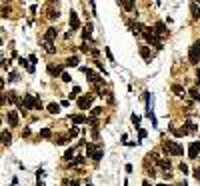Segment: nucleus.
<instances>
[{"mask_svg":"<svg viewBox=\"0 0 200 186\" xmlns=\"http://www.w3.org/2000/svg\"><path fill=\"white\" fill-rule=\"evenodd\" d=\"M48 112H50V114H58L60 112V106H58V104H48Z\"/></svg>","mask_w":200,"mask_h":186,"instance_id":"obj_20","label":"nucleus"},{"mask_svg":"<svg viewBox=\"0 0 200 186\" xmlns=\"http://www.w3.org/2000/svg\"><path fill=\"white\" fill-rule=\"evenodd\" d=\"M120 6L126 8V10H134V2H120Z\"/></svg>","mask_w":200,"mask_h":186,"instance_id":"obj_24","label":"nucleus"},{"mask_svg":"<svg viewBox=\"0 0 200 186\" xmlns=\"http://www.w3.org/2000/svg\"><path fill=\"white\" fill-rule=\"evenodd\" d=\"M86 186H92V184H86Z\"/></svg>","mask_w":200,"mask_h":186,"instance_id":"obj_43","label":"nucleus"},{"mask_svg":"<svg viewBox=\"0 0 200 186\" xmlns=\"http://www.w3.org/2000/svg\"><path fill=\"white\" fill-rule=\"evenodd\" d=\"M158 186H168V184H158Z\"/></svg>","mask_w":200,"mask_h":186,"instance_id":"obj_42","label":"nucleus"},{"mask_svg":"<svg viewBox=\"0 0 200 186\" xmlns=\"http://www.w3.org/2000/svg\"><path fill=\"white\" fill-rule=\"evenodd\" d=\"M154 32L158 34V36H166L168 30H166V26H164V22H158V24L154 26Z\"/></svg>","mask_w":200,"mask_h":186,"instance_id":"obj_9","label":"nucleus"},{"mask_svg":"<svg viewBox=\"0 0 200 186\" xmlns=\"http://www.w3.org/2000/svg\"><path fill=\"white\" fill-rule=\"evenodd\" d=\"M188 60H190V62H192V64H198L200 62V50L198 48H190V54H188Z\"/></svg>","mask_w":200,"mask_h":186,"instance_id":"obj_4","label":"nucleus"},{"mask_svg":"<svg viewBox=\"0 0 200 186\" xmlns=\"http://www.w3.org/2000/svg\"><path fill=\"white\" fill-rule=\"evenodd\" d=\"M104 108H100V106H96V108H92V116H98L100 112H102Z\"/></svg>","mask_w":200,"mask_h":186,"instance_id":"obj_32","label":"nucleus"},{"mask_svg":"<svg viewBox=\"0 0 200 186\" xmlns=\"http://www.w3.org/2000/svg\"><path fill=\"white\" fill-rule=\"evenodd\" d=\"M8 124H10V126H18V114L14 112V110H8Z\"/></svg>","mask_w":200,"mask_h":186,"instance_id":"obj_8","label":"nucleus"},{"mask_svg":"<svg viewBox=\"0 0 200 186\" xmlns=\"http://www.w3.org/2000/svg\"><path fill=\"white\" fill-rule=\"evenodd\" d=\"M156 164H158L160 168H164V170H170V166H172V164H170V160H162V158L156 160Z\"/></svg>","mask_w":200,"mask_h":186,"instance_id":"obj_15","label":"nucleus"},{"mask_svg":"<svg viewBox=\"0 0 200 186\" xmlns=\"http://www.w3.org/2000/svg\"><path fill=\"white\" fill-rule=\"evenodd\" d=\"M72 154H74V148H70V150H66V154H64V158L70 162V158H72Z\"/></svg>","mask_w":200,"mask_h":186,"instance_id":"obj_30","label":"nucleus"},{"mask_svg":"<svg viewBox=\"0 0 200 186\" xmlns=\"http://www.w3.org/2000/svg\"><path fill=\"white\" fill-rule=\"evenodd\" d=\"M190 96H192L194 100H198V98H200V94H198V88H190Z\"/></svg>","mask_w":200,"mask_h":186,"instance_id":"obj_25","label":"nucleus"},{"mask_svg":"<svg viewBox=\"0 0 200 186\" xmlns=\"http://www.w3.org/2000/svg\"><path fill=\"white\" fill-rule=\"evenodd\" d=\"M78 92H80V88L76 86V88L72 90V92H70V98H76V96H78Z\"/></svg>","mask_w":200,"mask_h":186,"instance_id":"obj_33","label":"nucleus"},{"mask_svg":"<svg viewBox=\"0 0 200 186\" xmlns=\"http://www.w3.org/2000/svg\"><path fill=\"white\" fill-rule=\"evenodd\" d=\"M194 48H198V50H200V40H196V42H194Z\"/></svg>","mask_w":200,"mask_h":186,"instance_id":"obj_40","label":"nucleus"},{"mask_svg":"<svg viewBox=\"0 0 200 186\" xmlns=\"http://www.w3.org/2000/svg\"><path fill=\"white\" fill-rule=\"evenodd\" d=\"M102 156H104V150H102V148L98 146V150H96V154H94V160H100Z\"/></svg>","mask_w":200,"mask_h":186,"instance_id":"obj_26","label":"nucleus"},{"mask_svg":"<svg viewBox=\"0 0 200 186\" xmlns=\"http://www.w3.org/2000/svg\"><path fill=\"white\" fill-rule=\"evenodd\" d=\"M106 56H108V60H110V62H114V58H112V52H110V48H106Z\"/></svg>","mask_w":200,"mask_h":186,"instance_id":"obj_36","label":"nucleus"},{"mask_svg":"<svg viewBox=\"0 0 200 186\" xmlns=\"http://www.w3.org/2000/svg\"><path fill=\"white\" fill-rule=\"evenodd\" d=\"M10 142H12V136H10V132L2 130V144H4V146H8Z\"/></svg>","mask_w":200,"mask_h":186,"instance_id":"obj_14","label":"nucleus"},{"mask_svg":"<svg viewBox=\"0 0 200 186\" xmlns=\"http://www.w3.org/2000/svg\"><path fill=\"white\" fill-rule=\"evenodd\" d=\"M64 64H66V66H76V64H78V58H76V56H72V58H68Z\"/></svg>","mask_w":200,"mask_h":186,"instance_id":"obj_22","label":"nucleus"},{"mask_svg":"<svg viewBox=\"0 0 200 186\" xmlns=\"http://www.w3.org/2000/svg\"><path fill=\"white\" fill-rule=\"evenodd\" d=\"M186 126H188V132H196V124L194 122H186Z\"/></svg>","mask_w":200,"mask_h":186,"instance_id":"obj_28","label":"nucleus"},{"mask_svg":"<svg viewBox=\"0 0 200 186\" xmlns=\"http://www.w3.org/2000/svg\"><path fill=\"white\" fill-rule=\"evenodd\" d=\"M40 136H42V138H48V136H50V130H48V128H42V130H40Z\"/></svg>","mask_w":200,"mask_h":186,"instance_id":"obj_27","label":"nucleus"},{"mask_svg":"<svg viewBox=\"0 0 200 186\" xmlns=\"http://www.w3.org/2000/svg\"><path fill=\"white\" fill-rule=\"evenodd\" d=\"M62 80H64V82H70L72 78H70V74H68V72H64V74H62Z\"/></svg>","mask_w":200,"mask_h":186,"instance_id":"obj_34","label":"nucleus"},{"mask_svg":"<svg viewBox=\"0 0 200 186\" xmlns=\"http://www.w3.org/2000/svg\"><path fill=\"white\" fill-rule=\"evenodd\" d=\"M70 120H72L74 124H84V122H88V118L82 116V114H74V116H70Z\"/></svg>","mask_w":200,"mask_h":186,"instance_id":"obj_13","label":"nucleus"},{"mask_svg":"<svg viewBox=\"0 0 200 186\" xmlns=\"http://www.w3.org/2000/svg\"><path fill=\"white\" fill-rule=\"evenodd\" d=\"M90 104H92V96H80V98H78V106L82 108V110L88 108Z\"/></svg>","mask_w":200,"mask_h":186,"instance_id":"obj_6","label":"nucleus"},{"mask_svg":"<svg viewBox=\"0 0 200 186\" xmlns=\"http://www.w3.org/2000/svg\"><path fill=\"white\" fill-rule=\"evenodd\" d=\"M164 150H166L168 154H172V156H182V154H184V148L180 146L178 142H172V140L164 142Z\"/></svg>","mask_w":200,"mask_h":186,"instance_id":"obj_1","label":"nucleus"},{"mask_svg":"<svg viewBox=\"0 0 200 186\" xmlns=\"http://www.w3.org/2000/svg\"><path fill=\"white\" fill-rule=\"evenodd\" d=\"M70 186H80V182H78V180H72V182H70Z\"/></svg>","mask_w":200,"mask_h":186,"instance_id":"obj_39","label":"nucleus"},{"mask_svg":"<svg viewBox=\"0 0 200 186\" xmlns=\"http://www.w3.org/2000/svg\"><path fill=\"white\" fill-rule=\"evenodd\" d=\"M198 152H200V142H192L190 148H188V156H190V158H196Z\"/></svg>","mask_w":200,"mask_h":186,"instance_id":"obj_5","label":"nucleus"},{"mask_svg":"<svg viewBox=\"0 0 200 186\" xmlns=\"http://www.w3.org/2000/svg\"><path fill=\"white\" fill-rule=\"evenodd\" d=\"M172 92H176L178 96H182V92H184V90H182L180 86H176V84H174V86H172Z\"/></svg>","mask_w":200,"mask_h":186,"instance_id":"obj_31","label":"nucleus"},{"mask_svg":"<svg viewBox=\"0 0 200 186\" xmlns=\"http://www.w3.org/2000/svg\"><path fill=\"white\" fill-rule=\"evenodd\" d=\"M96 150H98V146H94L92 142H88V144H86V156H88V158H94Z\"/></svg>","mask_w":200,"mask_h":186,"instance_id":"obj_12","label":"nucleus"},{"mask_svg":"<svg viewBox=\"0 0 200 186\" xmlns=\"http://www.w3.org/2000/svg\"><path fill=\"white\" fill-rule=\"evenodd\" d=\"M44 50H46L48 54H54V52H56V48L52 46V42H48V40H44Z\"/></svg>","mask_w":200,"mask_h":186,"instance_id":"obj_17","label":"nucleus"},{"mask_svg":"<svg viewBox=\"0 0 200 186\" xmlns=\"http://www.w3.org/2000/svg\"><path fill=\"white\" fill-rule=\"evenodd\" d=\"M90 34H92V24H88V26L84 28V32H82V36H84V38H90Z\"/></svg>","mask_w":200,"mask_h":186,"instance_id":"obj_23","label":"nucleus"},{"mask_svg":"<svg viewBox=\"0 0 200 186\" xmlns=\"http://www.w3.org/2000/svg\"><path fill=\"white\" fill-rule=\"evenodd\" d=\"M132 122H134V124H136V126H138V124H140V118H138V116H136V114H134V116H132Z\"/></svg>","mask_w":200,"mask_h":186,"instance_id":"obj_38","label":"nucleus"},{"mask_svg":"<svg viewBox=\"0 0 200 186\" xmlns=\"http://www.w3.org/2000/svg\"><path fill=\"white\" fill-rule=\"evenodd\" d=\"M82 70L86 72V76H88V80H90V82H94V84H98V82H100V76L94 72V70H88V68H82Z\"/></svg>","mask_w":200,"mask_h":186,"instance_id":"obj_7","label":"nucleus"},{"mask_svg":"<svg viewBox=\"0 0 200 186\" xmlns=\"http://www.w3.org/2000/svg\"><path fill=\"white\" fill-rule=\"evenodd\" d=\"M180 170H182V172H184V174L188 172V166H186V164H184V162H182V164H180Z\"/></svg>","mask_w":200,"mask_h":186,"instance_id":"obj_37","label":"nucleus"},{"mask_svg":"<svg viewBox=\"0 0 200 186\" xmlns=\"http://www.w3.org/2000/svg\"><path fill=\"white\" fill-rule=\"evenodd\" d=\"M140 54H142L144 60H150V50H148V46H140Z\"/></svg>","mask_w":200,"mask_h":186,"instance_id":"obj_18","label":"nucleus"},{"mask_svg":"<svg viewBox=\"0 0 200 186\" xmlns=\"http://www.w3.org/2000/svg\"><path fill=\"white\" fill-rule=\"evenodd\" d=\"M76 134H78V128H72V130H70V132H68V136H70V138H72V136H76Z\"/></svg>","mask_w":200,"mask_h":186,"instance_id":"obj_35","label":"nucleus"},{"mask_svg":"<svg viewBox=\"0 0 200 186\" xmlns=\"http://www.w3.org/2000/svg\"><path fill=\"white\" fill-rule=\"evenodd\" d=\"M24 108H28V110H38V108H40V102L34 98L32 94H26V96H24V100H22V112H24Z\"/></svg>","mask_w":200,"mask_h":186,"instance_id":"obj_2","label":"nucleus"},{"mask_svg":"<svg viewBox=\"0 0 200 186\" xmlns=\"http://www.w3.org/2000/svg\"><path fill=\"white\" fill-rule=\"evenodd\" d=\"M144 36H146V40L150 42V44H154L156 48H162V42L158 40V34L154 32L152 28H146V30H144Z\"/></svg>","mask_w":200,"mask_h":186,"instance_id":"obj_3","label":"nucleus"},{"mask_svg":"<svg viewBox=\"0 0 200 186\" xmlns=\"http://www.w3.org/2000/svg\"><path fill=\"white\" fill-rule=\"evenodd\" d=\"M56 36H58V30H56V28H48V30H46V34H44V40L52 42V40L56 38Z\"/></svg>","mask_w":200,"mask_h":186,"instance_id":"obj_10","label":"nucleus"},{"mask_svg":"<svg viewBox=\"0 0 200 186\" xmlns=\"http://www.w3.org/2000/svg\"><path fill=\"white\" fill-rule=\"evenodd\" d=\"M60 70H62V66H52V64L48 66V72L52 74V76H54V74H60Z\"/></svg>","mask_w":200,"mask_h":186,"instance_id":"obj_21","label":"nucleus"},{"mask_svg":"<svg viewBox=\"0 0 200 186\" xmlns=\"http://www.w3.org/2000/svg\"><path fill=\"white\" fill-rule=\"evenodd\" d=\"M70 26H72V30H76L80 26V20H78V14L76 12H70Z\"/></svg>","mask_w":200,"mask_h":186,"instance_id":"obj_11","label":"nucleus"},{"mask_svg":"<svg viewBox=\"0 0 200 186\" xmlns=\"http://www.w3.org/2000/svg\"><path fill=\"white\" fill-rule=\"evenodd\" d=\"M82 162H84V156H78V158L70 160V162H68V166H80Z\"/></svg>","mask_w":200,"mask_h":186,"instance_id":"obj_19","label":"nucleus"},{"mask_svg":"<svg viewBox=\"0 0 200 186\" xmlns=\"http://www.w3.org/2000/svg\"><path fill=\"white\" fill-rule=\"evenodd\" d=\"M190 10H192V18H200V8H198V4H196V2H192V4H190Z\"/></svg>","mask_w":200,"mask_h":186,"instance_id":"obj_16","label":"nucleus"},{"mask_svg":"<svg viewBox=\"0 0 200 186\" xmlns=\"http://www.w3.org/2000/svg\"><path fill=\"white\" fill-rule=\"evenodd\" d=\"M144 186H150V182H148V180H144Z\"/></svg>","mask_w":200,"mask_h":186,"instance_id":"obj_41","label":"nucleus"},{"mask_svg":"<svg viewBox=\"0 0 200 186\" xmlns=\"http://www.w3.org/2000/svg\"><path fill=\"white\" fill-rule=\"evenodd\" d=\"M48 18H50V20L58 18V10H50V12H48Z\"/></svg>","mask_w":200,"mask_h":186,"instance_id":"obj_29","label":"nucleus"}]
</instances>
